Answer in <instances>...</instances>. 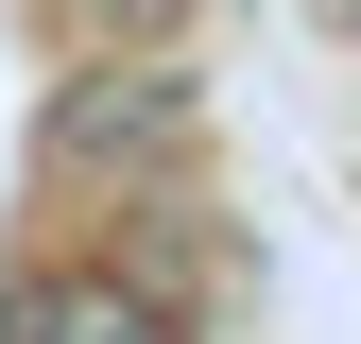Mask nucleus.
<instances>
[{"label":"nucleus","instance_id":"obj_1","mask_svg":"<svg viewBox=\"0 0 361 344\" xmlns=\"http://www.w3.org/2000/svg\"><path fill=\"white\" fill-rule=\"evenodd\" d=\"M0 344H172L138 276H104V258H69V276H18L0 293Z\"/></svg>","mask_w":361,"mask_h":344}]
</instances>
